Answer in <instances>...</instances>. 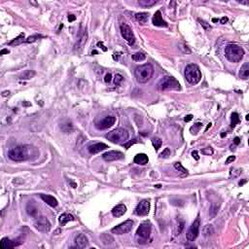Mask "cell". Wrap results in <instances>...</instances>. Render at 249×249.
Wrapping results in <instances>:
<instances>
[{"label": "cell", "mask_w": 249, "mask_h": 249, "mask_svg": "<svg viewBox=\"0 0 249 249\" xmlns=\"http://www.w3.org/2000/svg\"><path fill=\"white\" fill-rule=\"evenodd\" d=\"M129 133L125 129H116L106 134V138L109 141L115 144H124L128 141Z\"/></svg>", "instance_id": "5"}, {"label": "cell", "mask_w": 249, "mask_h": 249, "mask_svg": "<svg viewBox=\"0 0 249 249\" xmlns=\"http://www.w3.org/2000/svg\"><path fill=\"white\" fill-rule=\"evenodd\" d=\"M23 42H25V40H24V33H21L16 39H14L13 41L8 43V45H9V46H17V45L21 44Z\"/></svg>", "instance_id": "26"}, {"label": "cell", "mask_w": 249, "mask_h": 249, "mask_svg": "<svg viewBox=\"0 0 249 249\" xmlns=\"http://www.w3.org/2000/svg\"><path fill=\"white\" fill-rule=\"evenodd\" d=\"M158 89L160 91H170V90L180 91L181 86H180L179 82L175 79V78L170 77V76H165L159 83Z\"/></svg>", "instance_id": "6"}, {"label": "cell", "mask_w": 249, "mask_h": 249, "mask_svg": "<svg viewBox=\"0 0 249 249\" xmlns=\"http://www.w3.org/2000/svg\"><path fill=\"white\" fill-rule=\"evenodd\" d=\"M200 21V24H202V27H204V29L205 30H207V29H209V28H211L210 27V25H209L206 21H200V20H199Z\"/></svg>", "instance_id": "42"}, {"label": "cell", "mask_w": 249, "mask_h": 249, "mask_svg": "<svg viewBox=\"0 0 249 249\" xmlns=\"http://www.w3.org/2000/svg\"><path fill=\"white\" fill-rule=\"evenodd\" d=\"M108 148V145H106L105 143H102V142H98V143H94V144H91L88 147V150L91 154H97V153L101 152L103 150H106Z\"/></svg>", "instance_id": "16"}, {"label": "cell", "mask_w": 249, "mask_h": 249, "mask_svg": "<svg viewBox=\"0 0 249 249\" xmlns=\"http://www.w3.org/2000/svg\"><path fill=\"white\" fill-rule=\"evenodd\" d=\"M246 181H247V180H243L242 182H241V181H240V182H239V186H241V185H243V184H244V183H246Z\"/></svg>", "instance_id": "54"}, {"label": "cell", "mask_w": 249, "mask_h": 249, "mask_svg": "<svg viewBox=\"0 0 249 249\" xmlns=\"http://www.w3.org/2000/svg\"><path fill=\"white\" fill-rule=\"evenodd\" d=\"M202 153L203 155L210 156V155L213 154V150H212V148H204V149L202 150Z\"/></svg>", "instance_id": "41"}, {"label": "cell", "mask_w": 249, "mask_h": 249, "mask_svg": "<svg viewBox=\"0 0 249 249\" xmlns=\"http://www.w3.org/2000/svg\"><path fill=\"white\" fill-rule=\"evenodd\" d=\"M150 211V200H142L135 207L134 213L138 216H147Z\"/></svg>", "instance_id": "11"}, {"label": "cell", "mask_w": 249, "mask_h": 249, "mask_svg": "<svg viewBox=\"0 0 249 249\" xmlns=\"http://www.w3.org/2000/svg\"><path fill=\"white\" fill-rule=\"evenodd\" d=\"M9 94H10V91H3L2 94L3 97H6V95H9Z\"/></svg>", "instance_id": "53"}, {"label": "cell", "mask_w": 249, "mask_h": 249, "mask_svg": "<svg viewBox=\"0 0 249 249\" xmlns=\"http://www.w3.org/2000/svg\"><path fill=\"white\" fill-rule=\"evenodd\" d=\"M27 213L29 214L30 216L31 217H37V214H38V210H37V208L34 206V205H28L27 206Z\"/></svg>", "instance_id": "34"}, {"label": "cell", "mask_w": 249, "mask_h": 249, "mask_svg": "<svg viewBox=\"0 0 249 249\" xmlns=\"http://www.w3.org/2000/svg\"><path fill=\"white\" fill-rule=\"evenodd\" d=\"M239 122H240V119H239L238 114L237 112H234L233 114H231V128H235V126H237Z\"/></svg>", "instance_id": "31"}, {"label": "cell", "mask_w": 249, "mask_h": 249, "mask_svg": "<svg viewBox=\"0 0 249 249\" xmlns=\"http://www.w3.org/2000/svg\"><path fill=\"white\" fill-rule=\"evenodd\" d=\"M192 156L194 157L195 160H196V161L200 160V157H199V155H198V151H193V152H192Z\"/></svg>", "instance_id": "45"}, {"label": "cell", "mask_w": 249, "mask_h": 249, "mask_svg": "<svg viewBox=\"0 0 249 249\" xmlns=\"http://www.w3.org/2000/svg\"><path fill=\"white\" fill-rule=\"evenodd\" d=\"M155 187H157V188H161V185H157V186H155Z\"/></svg>", "instance_id": "57"}, {"label": "cell", "mask_w": 249, "mask_h": 249, "mask_svg": "<svg viewBox=\"0 0 249 249\" xmlns=\"http://www.w3.org/2000/svg\"><path fill=\"white\" fill-rule=\"evenodd\" d=\"M87 40H88V33H87V30L84 29L81 32L79 39L77 40L75 46H74V50H75L76 52H78V53H80V52L84 49V46L87 43Z\"/></svg>", "instance_id": "15"}, {"label": "cell", "mask_w": 249, "mask_h": 249, "mask_svg": "<svg viewBox=\"0 0 249 249\" xmlns=\"http://www.w3.org/2000/svg\"><path fill=\"white\" fill-rule=\"evenodd\" d=\"M161 143H163V141H161V138L155 137V138L152 139V144H153V146H154V148H155L156 151H158V150L160 149V148H161Z\"/></svg>", "instance_id": "35"}, {"label": "cell", "mask_w": 249, "mask_h": 249, "mask_svg": "<svg viewBox=\"0 0 249 249\" xmlns=\"http://www.w3.org/2000/svg\"><path fill=\"white\" fill-rule=\"evenodd\" d=\"M75 20H76V17L74 16V15H69L68 16V21H70V23H71V21H74Z\"/></svg>", "instance_id": "47"}, {"label": "cell", "mask_w": 249, "mask_h": 249, "mask_svg": "<svg viewBox=\"0 0 249 249\" xmlns=\"http://www.w3.org/2000/svg\"><path fill=\"white\" fill-rule=\"evenodd\" d=\"M125 155L120 151H108L106 153H104L102 155L103 160H105L107 161H118V160H122L124 159Z\"/></svg>", "instance_id": "14"}, {"label": "cell", "mask_w": 249, "mask_h": 249, "mask_svg": "<svg viewBox=\"0 0 249 249\" xmlns=\"http://www.w3.org/2000/svg\"><path fill=\"white\" fill-rule=\"evenodd\" d=\"M227 21H228V18H227V17H223V18L220 20V23L222 24H226Z\"/></svg>", "instance_id": "49"}, {"label": "cell", "mask_w": 249, "mask_h": 249, "mask_svg": "<svg viewBox=\"0 0 249 249\" xmlns=\"http://www.w3.org/2000/svg\"><path fill=\"white\" fill-rule=\"evenodd\" d=\"M97 46H98L99 48H101V49H102L104 52H106V51H107V48L104 47V45H103V43H102V42H98V43H97Z\"/></svg>", "instance_id": "46"}, {"label": "cell", "mask_w": 249, "mask_h": 249, "mask_svg": "<svg viewBox=\"0 0 249 249\" xmlns=\"http://www.w3.org/2000/svg\"><path fill=\"white\" fill-rule=\"evenodd\" d=\"M42 37H43L42 35H33V36H29L28 38L25 39V42H27V43H33V42L37 41L39 38H42Z\"/></svg>", "instance_id": "37"}, {"label": "cell", "mask_w": 249, "mask_h": 249, "mask_svg": "<svg viewBox=\"0 0 249 249\" xmlns=\"http://www.w3.org/2000/svg\"><path fill=\"white\" fill-rule=\"evenodd\" d=\"M200 219L198 216V218L193 222V224L190 226V228L186 234V238L189 240V241H194V240L198 238L200 233Z\"/></svg>", "instance_id": "8"}, {"label": "cell", "mask_w": 249, "mask_h": 249, "mask_svg": "<svg viewBox=\"0 0 249 249\" xmlns=\"http://www.w3.org/2000/svg\"><path fill=\"white\" fill-rule=\"evenodd\" d=\"M132 59L134 60V62H142L146 59V55L144 53H141V52H137L132 56Z\"/></svg>", "instance_id": "32"}, {"label": "cell", "mask_w": 249, "mask_h": 249, "mask_svg": "<svg viewBox=\"0 0 249 249\" xmlns=\"http://www.w3.org/2000/svg\"><path fill=\"white\" fill-rule=\"evenodd\" d=\"M244 51L240 46L235 44L228 45L225 48V56L231 62H238L243 59Z\"/></svg>", "instance_id": "3"}, {"label": "cell", "mask_w": 249, "mask_h": 249, "mask_svg": "<svg viewBox=\"0 0 249 249\" xmlns=\"http://www.w3.org/2000/svg\"><path fill=\"white\" fill-rule=\"evenodd\" d=\"M239 76H240L241 79H244V80L248 79V76H249V64H248V62H245L241 66V68H240Z\"/></svg>", "instance_id": "24"}, {"label": "cell", "mask_w": 249, "mask_h": 249, "mask_svg": "<svg viewBox=\"0 0 249 249\" xmlns=\"http://www.w3.org/2000/svg\"><path fill=\"white\" fill-rule=\"evenodd\" d=\"M235 160V156H230L228 159L226 160V164H231V161H234Z\"/></svg>", "instance_id": "44"}, {"label": "cell", "mask_w": 249, "mask_h": 249, "mask_svg": "<svg viewBox=\"0 0 249 249\" xmlns=\"http://www.w3.org/2000/svg\"><path fill=\"white\" fill-rule=\"evenodd\" d=\"M133 161H134V164L144 165V164H148L149 159H148V156L146 154H137L136 156L134 157Z\"/></svg>", "instance_id": "22"}, {"label": "cell", "mask_w": 249, "mask_h": 249, "mask_svg": "<svg viewBox=\"0 0 249 249\" xmlns=\"http://www.w3.org/2000/svg\"><path fill=\"white\" fill-rule=\"evenodd\" d=\"M133 227V221L132 220H126L123 223H121L120 225L116 226L115 228H113L111 230L112 234L115 235H124L130 231V230L132 229Z\"/></svg>", "instance_id": "9"}, {"label": "cell", "mask_w": 249, "mask_h": 249, "mask_svg": "<svg viewBox=\"0 0 249 249\" xmlns=\"http://www.w3.org/2000/svg\"><path fill=\"white\" fill-rule=\"evenodd\" d=\"M210 126H211V123H209V124H208V126H207V128H206V129H205V130H207L209 128H210Z\"/></svg>", "instance_id": "55"}, {"label": "cell", "mask_w": 249, "mask_h": 249, "mask_svg": "<svg viewBox=\"0 0 249 249\" xmlns=\"http://www.w3.org/2000/svg\"><path fill=\"white\" fill-rule=\"evenodd\" d=\"M116 122V118L114 116H107L104 118L103 120H101L98 123H97V128L98 129H107L109 128H111V126L115 124Z\"/></svg>", "instance_id": "13"}, {"label": "cell", "mask_w": 249, "mask_h": 249, "mask_svg": "<svg viewBox=\"0 0 249 249\" xmlns=\"http://www.w3.org/2000/svg\"><path fill=\"white\" fill-rule=\"evenodd\" d=\"M124 81V77L121 75V74H116L115 75V79H114V83L115 85H120L121 82Z\"/></svg>", "instance_id": "38"}, {"label": "cell", "mask_w": 249, "mask_h": 249, "mask_svg": "<svg viewBox=\"0 0 249 249\" xmlns=\"http://www.w3.org/2000/svg\"><path fill=\"white\" fill-rule=\"evenodd\" d=\"M120 30H121V34H122V36H123V38L130 46H132L135 43V37H134V34L132 32V28H130L128 24H121Z\"/></svg>", "instance_id": "10"}, {"label": "cell", "mask_w": 249, "mask_h": 249, "mask_svg": "<svg viewBox=\"0 0 249 249\" xmlns=\"http://www.w3.org/2000/svg\"><path fill=\"white\" fill-rule=\"evenodd\" d=\"M126 212V207L124 204H118L112 209V214L115 217H121Z\"/></svg>", "instance_id": "21"}, {"label": "cell", "mask_w": 249, "mask_h": 249, "mask_svg": "<svg viewBox=\"0 0 249 249\" xmlns=\"http://www.w3.org/2000/svg\"><path fill=\"white\" fill-rule=\"evenodd\" d=\"M169 156H170V150H169V148H165V149L164 150V152L160 155L161 158H164V159L168 158Z\"/></svg>", "instance_id": "40"}, {"label": "cell", "mask_w": 249, "mask_h": 249, "mask_svg": "<svg viewBox=\"0 0 249 249\" xmlns=\"http://www.w3.org/2000/svg\"><path fill=\"white\" fill-rule=\"evenodd\" d=\"M33 147L28 145H20L12 148L8 152V156L12 161H23L28 160L31 157V151Z\"/></svg>", "instance_id": "1"}, {"label": "cell", "mask_w": 249, "mask_h": 249, "mask_svg": "<svg viewBox=\"0 0 249 249\" xmlns=\"http://www.w3.org/2000/svg\"><path fill=\"white\" fill-rule=\"evenodd\" d=\"M8 53H9V51H8V50H6V49H4V50H2V51H1V53H0V55L8 54Z\"/></svg>", "instance_id": "52"}, {"label": "cell", "mask_w": 249, "mask_h": 249, "mask_svg": "<svg viewBox=\"0 0 249 249\" xmlns=\"http://www.w3.org/2000/svg\"><path fill=\"white\" fill-rule=\"evenodd\" d=\"M135 142H136V141H135V139H134V141H130V142H129V143H128V144H124V146L126 148V149H128V148H129L130 145H132V144H133V143H135Z\"/></svg>", "instance_id": "50"}, {"label": "cell", "mask_w": 249, "mask_h": 249, "mask_svg": "<svg viewBox=\"0 0 249 249\" xmlns=\"http://www.w3.org/2000/svg\"><path fill=\"white\" fill-rule=\"evenodd\" d=\"M203 234L204 237H210L214 234V229L212 225H205L203 229Z\"/></svg>", "instance_id": "29"}, {"label": "cell", "mask_w": 249, "mask_h": 249, "mask_svg": "<svg viewBox=\"0 0 249 249\" xmlns=\"http://www.w3.org/2000/svg\"><path fill=\"white\" fill-rule=\"evenodd\" d=\"M174 168H175V169L178 170V171L180 172V173H182L181 174L182 177L188 175V170L184 167H183V165L181 164V163H175V164H174Z\"/></svg>", "instance_id": "30"}, {"label": "cell", "mask_w": 249, "mask_h": 249, "mask_svg": "<svg viewBox=\"0 0 249 249\" xmlns=\"http://www.w3.org/2000/svg\"><path fill=\"white\" fill-rule=\"evenodd\" d=\"M234 143L237 144V145H238V144L240 143V139H239V137H235V138L234 139Z\"/></svg>", "instance_id": "51"}, {"label": "cell", "mask_w": 249, "mask_h": 249, "mask_svg": "<svg viewBox=\"0 0 249 249\" xmlns=\"http://www.w3.org/2000/svg\"><path fill=\"white\" fill-rule=\"evenodd\" d=\"M192 119H193V115H188L184 118V121L185 122H190Z\"/></svg>", "instance_id": "48"}, {"label": "cell", "mask_w": 249, "mask_h": 249, "mask_svg": "<svg viewBox=\"0 0 249 249\" xmlns=\"http://www.w3.org/2000/svg\"><path fill=\"white\" fill-rule=\"evenodd\" d=\"M74 220H75L74 216L71 215V214H69V213H63L59 216V224H60V226H65L69 221H74Z\"/></svg>", "instance_id": "23"}, {"label": "cell", "mask_w": 249, "mask_h": 249, "mask_svg": "<svg viewBox=\"0 0 249 249\" xmlns=\"http://www.w3.org/2000/svg\"><path fill=\"white\" fill-rule=\"evenodd\" d=\"M184 75L186 80L190 83V84L196 85L202 80V72L200 70V67L195 63H190L188 64L185 68Z\"/></svg>", "instance_id": "4"}, {"label": "cell", "mask_w": 249, "mask_h": 249, "mask_svg": "<svg viewBox=\"0 0 249 249\" xmlns=\"http://www.w3.org/2000/svg\"><path fill=\"white\" fill-rule=\"evenodd\" d=\"M62 129L64 132H66V133H69V132H71L72 130H73V125L71 123H67V124H63L62 126Z\"/></svg>", "instance_id": "36"}, {"label": "cell", "mask_w": 249, "mask_h": 249, "mask_svg": "<svg viewBox=\"0 0 249 249\" xmlns=\"http://www.w3.org/2000/svg\"><path fill=\"white\" fill-rule=\"evenodd\" d=\"M151 231H152V225L149 221H144L141 223L140 226L138 227L136 231V235L137 238H140L142 240H147L151 235Z\"/></svg>", "instance_id": "7"}, {"label": "cell", "mask_w": 249, "mask_h": 249, "mask_svg": "<svg viewBox=\"0 0 249 249\" xmlns=\"http://www.w3.org/2000/svg\"><path fill=\"white\" fill-rule=\"evenodd\" d=\"M21 243H18L14 241V240H11L8 238H3L1 239V241H0V246L3 249H8V248H12V247H15L17 245H19Z\"/></svg>", "instance_id": "20"}, {"label": "cell", "mask_w": 249, "mask_h": 249, "mask_svg": "<svg viewBox=\"0 0 249 249\" xmlns=\"http://www.w3.org/2000/svg\"><path fill=\"white\" fill-rule=\"evenodd\" d=\"M220 205L217 204L215 203H213L210 206V211H209V216H210V219H213L214 217L217 215L218 213V209H219Z\"/></svg>", "instance_id": "28"}, {"label": "cell", "mask_w": 249, "mask_h": 249, "mask_svg": "<svg viewBox=\"0 0 249 249\" xmlns=\"http://www.w3.org/2000/svg\"><path fill=\"white\" fill-rule=\"evenodd\" d=\"M157 3L156 0H139L138 4L142 7H151Z\"/></svg>", "instance_id": "33"}, {"label": "cell", "mask_w": 249, "mask_h": 249, "mask_svg": "<svg viewBox=\"0 0 249 249\" xmlns=\"http://www.w3.org/2000/svg\"><path fill=\"white\" fill-rule=\"evenodd\" d=\"M202 126H203V124H200V123L196 124L194 126H192V128H191V129H190V130H191V132H193V130L195 129V132H194L193 133H195V134H196V133H198V132L200 130V129L202 128Z\"/></svg>", "instance_id": "39"}, {"label": "cell", "mask_w": 249, "mask_h": 249, "mask_svg": "<svg viewBox=\"0 0 249 249\" xmlns=\"http://www.w3.org/2000/svg\"><path fill=\"white\" fill-rule=\"evenodd\" d=\"M153 74H154V67L150 63L139 65L134 70L135 79L140 84L147 83L152 78Z\"/></svg>", "instance_id": "2"}, {"label": "cell", "mask_w": 249, "mask_h": 249, "mask_svg": "<svg viewBox=\"0 0 249 249\" xmlns=\"http://www.w3.org/2000/svg\"><path fill=\"white\" fill-rule=\"evenodd\" d=\"M152 21H153V24L156 25V27H168L167 21H164V19H163V17H161V11H157L155 13V15L152 19Z\"/></svg>", "instance_id": "17"}, {"label": "cell", "mask_w": 249, "mask_h": 249, "mask_svg": "<svg viewBox=\"0 0 249 249\" xmlns=\"http://www.w3.org/2000/svg\"><path fill=\"white\" fill-rule=\"evenodd\" d=\"M75 243L78 247L85 248L87 245H88L89 241H88V238H87V237L84 234H80V235H78L75 238Z\"/></svg>", "instance_id": "19"}, {"label": "cell", "mask_w": 249, "mask_h": 249, "mask_svg": "<svg viewBox=\"0 0 249 249\" xmlns=\"http://www.w3.org/2000/svg\"><path fill=\"white\" fill-rule=\"evenodd\" d=\"M34 227L35 229L41 233H48L51 230V223L46 217H39L38 219L34 222Z\"/></svg>", "instance_id": "12"}, {"label": "cell", "mask_w": 249, "mask_h": 249, "mask_svg": "<svg viewBox=\"0 0 249 249\" xmlns=\"http://www.w3.org/2000/svg\"><path fill=\"white\" fill-rule=\"evenodd\" d=\"M91 54H93V55H94V54H97V51H93V53H91Z\"/></svg>", "instance_id": "56"}, {"label": "cell", "mask_w": 249, "mask_h": 249, "mask_svg": "<svg viewBox=\"0 0 249 249\" xmlns=\"http://www.w3.org/2000/svg\"><path fill=\"white\" fill-rule=\"evenodd\" d=\"M34 76H35V72L33 70H27L20 76V79L21 80H29V79H31V78H33Z\"/></svg>", "instance_id": "27"}, {"label": "cell", "mask_w": 249, "mask_h": 249, "mask_svg": "<svg viewBox=\"0 0 249 249\" xmlns=\"http://www.w3.org/2000/svg\"><path fill=\"white\" fill-rule=\"evenodd\" d=\"M40 198L43 200V202L46 203L48 205H50L51 207H56L58 206V200L55 198V196H51V195H45V194H41Z\"/></svg>", "instance_id": "18"}, {"label": "cell", "mask_w": 249, "mask_h": 249, "mask_svg": "<svg viewBox=\"0 0 249 249\" xmlns=\"http://www.w3.org/2000/svg\"><path fill=\"white\" fill-rule=\"evenodd\" d=\"M148 18H149V14H148V13H138V14L135 15V19L141 24H146L148 21Z\"/></svg>", "instance_id": "25"}, {"label": "cell", "mask_w": 249, "mask_h": 249, "mask_svg": "<svg viewBox=\"0 0 249 249\" xmlns=\"http://www.w3.org/2000/svg\"><path fill=\"white\" fill-rule=\"evenodd\" d=\"M111 74L110 73H108L105 75V77H104V81H105V83H110L111 82Z\"/></svg>", "instance_id": "43"}]
</instances>
